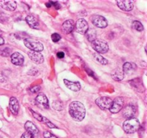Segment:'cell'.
Listing matches in <instances>:
<instances>
[{
	"instance_id": "cell-36",
	"label": "cell",
	"mask_w": 147,
	"mask_h": 138,
	"mask_svg": "<svg viewBox=\"0 0 147 138\" xmlns=\"http://www.w3.org/2000/svg\"><path fill=\"white\" fill-rule=\"evenodd\" d=\"M57 56L58 58H63V57H65V53H63V52H58V53H57Z\"/></svg>"
},
{
	"instance_id": "cell-15",
	"label": "cell",
	"mask_w": 147,
	"mask_h": 138,
	"mask_svg": "<svg viewBox=\"0 0 147 138\" xmlns=\"http://www.w3.org/2000/svg\"><path fill=\"white\" fill-rule=\"evenodd\" d=\"M135 113H136V108L134 106L131 104L127 105L124 107L123 109V115L124 117L127 118V119H130V118H133L134 116Z\"/></svg>"
},
{
	"instance_id": "cell-10",
	"label": "cell",
	"mask_w": 147,
	"mask_h": 138,
	"mask_svg": "<svg viewBox=\"0 0 147 138\" xmlns=\"http://www.w3.org/2000/svg\"><path fill=\"white\" fill-rule=\"evenodd\" d=\"M27 54H28V56L30 58V60H32L36 64H41V63H42L44 62V57L39 52L32 51V50H30V51L28 52Z\"/></svg>"
},
{
	"instance_id": "cell-3",
	"label": "cell",
	"mask_w": 147,
	"mask_h": 138,
	"mask_svg": "<svg viewBox=\"0 0 147 138\" xmlns=\"http://www.w3.org/2000/svg\"><path fill=\"white\" fill-rule=\"evenodd\" d=\"M91 46L93 50L97 52L98 54L106 53L109 50V46L107 42L103 40H99V39H96L94 41L92 42Z\"/></svg>"
},
{
	"instance_id": "cell-16",
	"label": "cell",
	"mask_w": 147,
	"mask_h": 138,
	"mask_svg": "<svg viewBox=\"0 0 147 138\" xmlns=\"http://www.w3.org/2000/svg\"><path fill=\"white\" fill-rule=\"evenodd\" d=\"M9 109L11 113L14 115H17L20 109V105H19L18 101L15 97H11L9 99Z\"/></svg>"
},
{
	"instance_id": "cell-4",
	"label": "cell",
	"mask_w": 147,
	"mask_h": 138,
	"mask_svg": "<svg viewBox=\"0 0 147 138\" xmlns=\"http://www.w3.org/2000/svg\"><path fill=\"white\" fill-rule=\"evenodd\" d=\"M24 44L27 48H29L32 51H35L40 53L44 49V46H43V45L40 42L32 40V39H24Z\"/></svg>"
},
{
	"instance_id": "cell-11",
	"label": "cell",
	"mask_w": 147,
	"mask_h": 138,
	"mask_svg": "<svg viewBox=\"0 0 147 138\" xmlns=\"http://www.w3.org/2000/svg\"><path fill=\"white\" fill-rule=\"evenodd\" d=\"M118 7L121 9L126 12H130L134 9V2L132 1H116Z\"/></svg>"
},
{
	"instance_id": "cell-5",
	"label": "cell",
	"mask_w": 147,
	"mask_h": 138,
	"mask_svg": "<svg viewBox=\"0 0 147 138\" xmlns=\"http://www.w3.org/2000/svg\"><path fill=\"white\" fill-rule=\"evenodd\" d=\"M123 105H124V99L121 96H118L112 101V104L109 110L111 113L116 114L121 110Z\"/></svg>"
},
{
	"instance_id": "cell-26",
	"label": "cell",
	"mask_w": 147,
	"mask_h": 138,
	"mask_svg": "<svg viewBox=\"0 0 147 138\" xmlns=\"http://www.w3.org/2000/svg\"><path fill=\"white\" fill-rule=\"evenodd\" d=\"M133 27L134 29H135L137 31H142L144 30V26L142 23L139 21H134L133 22Z\"/></svg>"
},
{
	"instance_id": "cell-32",
	"label": "cell",
	"mask_w": 147,
	"mask_h": 138,
	"mask_svg": "<svg viewBox=\"0 0 147 138\" xmlns=\"http://www.w3.org/2000/svg\"><path fill=\"white\" fill-rule=\"evenodd\" d=\"M7 16L0 10V22L4 23V22L7 21Z\"/></svg>"
},
{
	"instance_id": "cell-30",
	"label": "cell",
	"mask_w": 147,
	"mask_h": 138,
	"mask_svg": "<svg viewBox=\"0 0 147 138\" xmlns=\"http://www.w3.org/2000/svg\"><path fill=\"white\" fill-rule=\"evenodd\" d=\"M42 122H44L46 124H47V126H49V127L52 128V129H53V128H56V127H57V126H56L54 124L52 123V122H50V121H49L48 119H47L46 117H43Z\"/></svg>"
},
{
	"instance_id": "cell-22",
	"label": "cell",
	"mask_w": 147,
	"mask_h": 138,
	"mask_svg": "<svg viewBox=\"0 0 147 138\" xmlns=\"http://www.w3.org/2000/svg\"><path fill=\"white\" fill-rule=\"evenodd\" d=\"M124 74L125 73H123V70L120 68H117L112 74V78L116 81H121V80L124 78Z\"/></svg>"
},
{
	"instance_id": "cell-17",
	"label": "cell",
	"mask_w": 147,
	"mask_h": 138,
	"mask_svg": "<svg viewBox=\"0 0 147 138\" xmlns=\"http://www.w3.org/2000/svg\"><path fill=\"white\" fill-rule=\"evenodd\" d=\"M75 27V23L73 20H67L63 22L62 25L63 32L65 34H69L73 30Z\"/></svg>"
},
{
	"instance_id": "cell-28",
	"label": "cell",
	"mask_w": 147,
	"mask_h": 138,
	"mask_svg": "<svg viewBox=\"0 0 147 138\" xmlns=\"http://www.w3.org/2000/svg\"><path fill=\"white\" fill-rule=\"evenodd\" d=\"M30 112H32V114L33 116H34V117L35 118V119H37V120L40 121V122H42L43 116H42V115H40V114H38V113H36L35 112L32 111L31 109H30Z\"/></svg>"
},
{
	"instance_id": "cell-24",
	"label": "cell",
	"mask_w": 147,
	"mask_h": 138,
	"mask_svg": "<svg viewBox=\"0 0 147 138\" xmlns=\"http://www.w3.org/2000/svg\"><path fill=\"white\" fill-rule=\"evenodd\" d=\"M93 57H94V59L96 61L98 62L101 65H107L108 63H109L107 59H106L104 57H103L101 55L98 54V53H95V54H93Z\"/></svg>"
},
{
	"instance_id": "cell-34",
	"label": "cell",
	"mask_w": 147,
	"mask_h": 138,
	"mask_svg": "<svg viewBox=\"0 0 147 138\" xmlns=\"http://www.w3.org/2000/svg\"><path fill=\"white\" fill-rule=\"evenodd\" d=\"M21 138H34V136L32 134H30V132H24V133L22 135Z\"/></svg>"
},
{
	"instance_id": "cell-25",
	"label": "cell",
	"mask_w": 147,
	"mask_h": 138,
	"mask_svg": "<svg viewBox=\"0 0 147 138\" xmlns=\"http://www.w3.org/2000/svg\"><path fill=\"white\" fill-rule=\"evenodd\" d=\"M52 106L54 109L57 111H62L63 109V104L60 101H55L52 103Z\"/></svg>"
},
{
	"instance_id": "cell-38",
	"label": "cell",
	"mask_w": 147,
	"mask_h": 138,
	"mask_svg": "<svg viewBox=\"0 0 147 138\" xmlns=\"http://www.w3.org/2000/svg\"><path fill=\"white\" fill-rule=\"evenodd\" d=\"M46 6H47V7H52V4L51 3H50V1H49L48 3H46Z\"/></svg>"
},
{
	"instance_id": "cell-21",
	"label": "cell",
	"mask_w": 147,
	"mask_h": 138,
	"mask_svg": "<svg viewBox=\"0 0 147 138\" xmlns=\"http://www.w3.org/2000/svg\"><path fill=\"white\" fill-rule=\"evenodd\" d=\"M129 83L137 91L142 92L144 91V88L143 84H142V81L141 80L140 78H136L134 79V80H131V81H129Z\"/></svg>"
},
{
	"instance_id": "cell-27",
	"label": "cell",
	"mask_w": 147,
	"mask_h": 138,
	"mask_svg": "<svg viewBox=\"0 0 147 138\" xmlns=\"http://www.w3.org/2000/svg\"><path fill=\"white\" fill-rule=\"evenodd\" d=\"M10 53H11V49H9V47H4L0 52V54L4 57H7V56L9 55Z\"/></svg>"
},
{
	"instance_id": "cell-18",
	"label": "cell",
	"mask_w": 147,
	"mask_h": 138,
	"mask_svg": "<svg viewBox=\"0 0 147 138\" xmlns=\"http://www.w3.org/2000/svg\"><path fill=\"white\" fill-rule=\"evenodd\" d=\"M136 65L134 63L126 62L123 66V71L126 74H132L136 71Z\"/></svg>"
},
{
	"instance_id": "cell-13",
	"label": "cell",
	"mask_w": 147,
	"mask_h": 138,
	"mask_svg": "<svg viewBox=\"0 0 147 138\" xmlns=\"http://www.w3.org/2000/svg\"><path fill=\"white\" fill-rule=\"evenodd\" d=\"M1 8L7 11H14L17 8V2L15 1H0Z\"/></svg>"
},
{
	"instance_id": "cell-7",
	"label": "cell",
	"mask_w": 147,
	"mask_h": 138,
	"mask_svg": "<svg viewBox=\"0 0 147 138\" xmlns=\"http://www.w3.org/2000/svg\"><path fill=\"white\" fill-rule=\"evenodd\" d=\"M92 23L99 28H105L108 26V21L101 15H94L92 17Z\"/></svg>"
},
{
	"instance_id": "cell-33",
	"label": "cell",
	"mask_w": 147,
	"mask_h": 138,
	"mask_svg": "<svg viewBox=\"0 0 147 138\" xmlns=\"http://www.w3.org/2000/svg\"><path fill=\"white\" fill-rule=\"evenodd\" d=\"M40 89H41V87H40V86H32V88H30V91L32 92V93H37V92H39L40 91Z\"/></svg>"
},
{
	"instance_id": "cell-14",
	"label": "cell",
	"mask_w": 147,
	"mask_h": 138,
	"mask_svg": "<svg viewBox=\"0 0 147 138\" xmlns=\"http://www.w3.org/2000/svg\"><path fill=\"white\" fill-rule=\"evenodd\" d=\"M11 61L15 66H22L24 63V56L18 52H15L11 55Z\"/></svg>"
},
{
	"instance_id": "cell-9",
	"label": "cell",
	"mask_w": 147,
	"mask_h": 138,
	"mask_svg": "<svg viewBox=\"0 0 147 138\" xmlns=\"http://www.w3.org/2000/svg\"><path fill=\"white\" fill-rule=\"evenodd\" d=\"M36 103L43 109H49V101L44 93H39L35 99Z\"/></svg>"
},
{
	"instance_id": "cell-29",
	"label": "cell",
	"mask_w": 147,
	"mask_h": 138,
	"mask_svg": "<svg viewBox=\"0 0 147 138\" xmlns=\"http://www.w3.org/2000/svg\"><path fill=\"white\" fill-rule=\"evenodd\" d=\"M51 38L54 43H57V42L61 40V36L58 33H53L51 36Z\"/></svg>"
},
{
	"instance_id": "cell-19",
	"label": "cell",
	"mask_w": 147,
	"mask_h": 138,
	"mask_svg": "<svg viewBox=\"0 0 147 138\" xmlns=\"http://www.w3.org/2000/svg\"><path fill=\"white\" fill-rule=\"evenodd\" d=\"M24 128L26 129V132H30V134L33 135L34 136L39 133V130L37 126H36V125L32 122H30V121H27L24 124Z\"/></svg>"
},
{
	"instance_id": "cell-35",
	"label": "cell",
	"mask_w": 147,
	"mask_h": 138,
	"mask_svg": "<svg viewBox=\"0 0 147 138\" xmlns=\"http://www.w3.org/2000/svg\"><path fill=\"white\" fill-rule=\"evenodd\" d=\"M50 3H51L52 6H54V7H55L56 9H57L60 8V4H59V3L57 2V1H50Z\"/></svg>"
},
{
	"instance_id": "cell-31",
	"label": "cell",
	"mask_w": 147,
	"mask_h": 138,
	"mask_svg": "<svg viewBox=\"0 0 147 138\" xmlns=\"http://www.w3.org/2000/svg\"><path fill=\"white\" fill-rule=\"evenodd\" d=\"M43 135H44L45 138H58L57 137H56L55 135H53L51 132H48V131H45V132H44Z\"/></svg>"
},
{
	"instance_id": "cell-8",
	"label": "cell",
	"mask_w": 147,
	"mask_h": 138,
	"mask_svg": "<svg viewBox=\"0 0 147 138\" xmlns=\"http://www.w3.org/2000/svg\"><path fill=\"white\" fill-rule=\"evenodd\" d=\"M76 30L81 34H85L88 30V24L84 19H79L76 24Z\"/></svg>"
},
{
	"instance_id": "cell-23",
	"label": "cell",
	"mask_w": 147,
	"mask_h": 138,
	"mask_svg": "<svg viewBox=\"0 0 147 138\" xmlns=\"http://www.w3.org/2000/svg\"><path fill=\"white\" fill-rule=\"evenodd\" d=\"M86 36L88 40L90 42L94 41L96 40V30L93 28H90L88 30V31L86 32Z\"/></svg>"
},
{
	"instance_id": "cell-6",
	"label": "cell",
	"mask_w": 147,
	"mask_h": 138,
	"mask_svg": "<svg viewBox=\"0 0 147 138\" xmlns=\"http://www.w3.org/2000/svg\"><path fill=\"white\" fill-rule=\"evenodd\" d=\"M112 101H113V100L111 98L106 97V96H102V97H99L96 99V103L101 109L106 110V109H110L111 106L112 104Z\"/></svg>"
},
{
	"instance_id": "cell-12",
	"label": "cell",
	"mask_w": 147,
	"mask_h": 138,
	"mask_svg": "<svg viewBox=\"0 0 147 138\" xmlns=\"http://www.w3.org/2000/svg\"><path fill=\"white\" fill-rule=\"evenodd\" d=\"M64 81L65 85L66 86V87L67 89H69L70 90L73 91H78L80 90V88H81V85L80 83L78 81H71V80H69L67 79H64L63 80Z\"/></svg>"
},
{
	"instance_id": "cell-2",
	"label": "cell",
	"mask_w": 147,
	"mask_h": 138,
	"mask_svg": "<svg viewBox=\"0 0 147 138\" xmlns=\"http://www.w3.org/2000/svg\"><path fill=\"white\" fill-rule=\"evenodd\" d=\"M140 127L139 121L136 118L127 119L123 124V129L127 134H133L137 132Z\"/></svg>"
},
{
	"instance_id": "cell-37",
	"label": "cell",
	"mask_w": 147,
	"mask_h": 138,
	"mask_svg": "<svg viewBox=\"0 0 147 138\" xmlns=\"http://www.w3.org/2000/svg\"><path fill=\"white\" fill-rule=\"evenodd\" d=\"M4 44V40L2 37L0 36V45H3Z\"/></svg>"
},
{
	"instance_id": "cell-20",
	"label": "cell",
	"mask_w": 147,
	"mask_h": 138,
	"mask_svg": "<svg viewBox=\"0 0 147 138\" xmlns=\"http://www.w3.org/2000/svg\"><path fill=\"white\" fill-rule=\"evenodd\" d=\"M25 20L26 22H27V24H28V25L30 26L31 28L36 29V30L38 29L39 22L35 17H34V16L32 15H28L26 17Z\"/></svg>"
},
{
	"instance_id": "cell-1",
	"label": "cell",
	"mask_w": 147,
	"mask_h": 138,
	"mask_svg": "<svg viewBox=\"0 0 147 138\" xmlns=\"http://www.w3.org/2000/svg\"><path fill=\"white\" fill-rule=\"evenodd\" d=\"M86 108L81 102L75 101L69 105V114L72 119L76 122L83 121L86 116Z\"/></svg>"
}]
</instances>
